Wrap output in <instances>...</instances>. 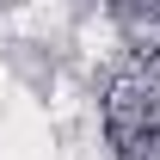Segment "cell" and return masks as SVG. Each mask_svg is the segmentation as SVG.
<instances>
[{"label":"cell","mask_w":160,"mask_h":160,"mask_svg":"<svg viewBox=\"0 0 160 160\" xmlns=\"http://www.w3.org/2000/svg\"><path fill=\"white\" fill-rule=\"evenodd\" d=\"M105 136L123 160H160V68H136L111 86Z\"/></svg>","instance_id":"1"}]
</instances>
